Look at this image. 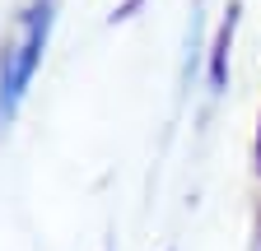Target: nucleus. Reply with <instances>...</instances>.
<instances>
[{"label": "nucleus", "mask_w": 261, "mask_h": 251, "mask_svg": "<svg viewBox=\"0 0 261 251\" xmlns=\"http://www.w3.org/2000/svg\"><path fill=\"white\" fill-rule=\"evenodd\" d=\"M51 19H56V0H33L19 38L5 47V60H0V125L14 121L33 75L42 66V51H47V38H51Z\"/></svg>", "instance_id": "nucleus-1"}]
</instances>
